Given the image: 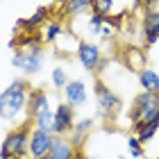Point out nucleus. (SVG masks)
<instances>
[{
    "label": "nucleus",
    "instance_id": "f257e3e1",
    "mask_svg": "<svg viewBox=\"0 0 159 159\" xmlns=\"http://www.w3.org/2000/svg\"><path fill=\"white\" fill-rule=\"evenodd\" d=\"M30 82L27 80H14L7 89L0 93V118L2 120H14L20 116V111L27 109L30 102Z\"/></svg>",
    "mask_w": 159,
    "mask_h": 159
},
{
    "label": "nucleus",
    "instance_id": "f03ea898",
    "mask_svg": "<svg viewBox=\"0 0 159 159\" xmlns=\"http://www.w3.org/2000/svg\"><path fill=\"white\" fill-rule=\"evenodd\" d=\"M159 120V93L141 91L134 96L132 109H129V123L134 125H146V123Z\"/></svg>",
    "mask_w": 159,
    "mask_h": 159
},
{
    "label": "nucleus",
    "instance_id": "7ed1b4c3",
    "mask_svg": "<svg viewBox=\"0 0 159 159\" xmlns=\"http://www.w3.org/2000/svg\"><path fill=\"white\" fill-rule=\"evenodd\" d=\"M30 132L32 127L18 125L11 132H7V136L0 143V159H9V157H27V148H30Z\"/></svg>",
    "mask_w": 159,
    "mask_h": 159
},
{
    "label": "nucleus",
    "instance_id": "20e7f679",
    "mask_svg": "<svg viewBox=\"0 0 159 159\" xmlns=\"http://www.w3.org/2000/svg\"><path fill=\"white\" fill-rule=\"evenodd\" d=\"M43 59H46V55H43V46L18 48L16 52H14L11 66L18 68L25 77H32V75H37L39 70L43 68Z\"/></svg>",
    "mask_w": 159,
    "mask_h": 159
},
{
    "label": "nucleus",
    "instance_id": "39448f33",
    "mask_svg": "<svg viewBox=\"0 0 159 159\" xmlns=\"http://www.w3.org/2000/svg\"><path fill=\"white\" fill-rule=\"evenodd\" d=\"M93 91H96V107H98V111L102 114L105 118H116L120 107H123V100L118 98V93L114 89H109L102 80H96Z\"/></svg>",
    "mask_w": 159,
    "mask_h": 159
},
{
    "label": "nucleus",
    "instance_id": "423d86ee",
    "mask_svg": "<svg viewBox=\"0 0 159 159\" xmlns=\"http://www.w3.org/2000/svg\"><path fill=\"white\" fill-rule=\"evenodd\" d=\"M75 55H77V59L80 64L86 68V70H100V66H102V50H100V46H96V43H91V41H80L77 43V48H75Z\"/></svg>",
    "mask_w": 159,
    "mask_h": 159
},
{
    "label": "nucleus",
    "instance_id": "0eeeda50",
    "mask_svg": "<svg viewBox=\"0 0 159 159\" xmlns=\"http://www.w3.org/2000/svg\"><path fill=\"white\" fill-rule=\"evenodd\" d=\"M52 132H46V129L32 127L30 132V148H27V157L30 159H48L50 146H52Z\"/></svg>",
    "mask_w": 159,
    "mask_h": 159
},
{
    "label": "nucleus",
    "instance_id": "6e6552de",
    "mask_svg": "<svg viewBox=\"0 0 159 159\" xmlns=\"http://www.w3.org/2000/svg\"><path fill=\"white\" fill-rule=\"evenodd\" d=\"M75 125V109L68 102H59L52 109V134H68Z\"/></svg>",
    "mask_w": 159,
    "mask_h": 159
},
{
    "label": "nucleus",
    "instance_id": "1a4fd4ad",
    "mask_svg": "<svg viewBox=\"0 0 159 159\" xmlns=\"http://www.w3.org/2000/svg\"><path fill=\"white\" fill-rule=\"evenodd\" d=\"M77 152H80L77 143L70 139L68 134H55L50 152H48V159H75Z\"/></svg>",
    "mask_w": 159,
    "mask_h": 159
},
{
    "label": "nucleus",
    "instance_id": "9d476101",
    "mask_svg": "<svg viewBox=\"0 0 159 159\" xmlns=\"http://www.w3.org/2000/svg\"><path fill=\"white\" fill-rule=\"evenodd\" d=\"M89 96H86V84L82 80H68V84L64 86V102H68L70 107H84Z\"/></svg>",
    "mask_w": 159,
    "mask_h": 159
},
{
    "label": "nucleus",
    "instance_id": "9b49d317",
    "mask_svg": "<svg viewBox=\"0 0 159 159\" xmlns=\"http://www.w3.org/2000/svg\"><path fill=\"white\" fill-rule=\"evenodd\" d=\"M123 61L129 70L134 73H141L146 68V52L139 48V46H125L123 48Z\"/></svg>",
    "mask_w": 159,
    "mask_h": 159
},
{
    "label": "nucleus",
    "instance_id": "f8f14e48",
    "mask_svg": "<svg viewBox=\"0 0 159 159\" xmlns=\"http://www.w3.org/2000/svg\"><path fill=\"white\" fill-rule=\"evenodd\" d=\"M46 20H48V9H46V7H39L30 18L18 20V25H20V30H23L25 34H34L41 25H46Z\"/></svg>",
    "mask_w": 159,
    "mask_h": 159
},
{
    "label": "nucleus",
    "instance_id": "ddd939ff",
    "mask_svg": "<svg viewBox=\"0 0 159 159\" xmlns=\"http://www.w3.org/2000/svg\"><path fill=\"white\" fill-rule=\"evenodd\" d=\"M46 109H50L48 93L43 91V89L32 91L30 93V102H27V111H30V116H34V114H39V111H46Z\"/></svg>",
    "mask_w": 159,
    "mask_h": 159
},
{
    "label": "nucleus",
    "instance_id": "4468645a",
    "mask_svg": "<svg viewBox=\"0 0 159 159\" xmlns=\"http://www.w3.org/2000/svg\"><path fill=\"white\" fill-rule=\"evenodd\" d=\"M139 86H141V91L159 93V73H155L152 68H143L139 73Z\"/></svg>",
    "mask_w": 159,
    "mask_h": 159
},
{
    "label": "nucleus",
    "instance_id": "2eb2a0df",
    "mask_svg": "<svg viewBox=\"0 0 159 159\" xmlns=\"http://www.w3.org/2000/svg\"><path fill=\"white\" fill-rule=\"evenodd\" d=\"M132 129H134V136L143 143V146H146V143H150L157 136V132H159V120L146 123V125H134Z\"/></svg>",
    "mask_w": 159,
    "mask_h": 159
},
{
    "label": "nucleus",
    "instance_id": "dca6fc26",
    "mask_svg": "<svg viewBox=\"0 0 159 159\" xmlns=\"http://www.w3.org/2000/svg\"><path fill=\"white\" fill-rule=\"evenodd\" d=\"M93 2H96V0H66L64 11H66V16H80V14H84V11H91Z\"/></svg>",
    "mask_w": 159,
    "mask_h": 159
},
{
    "label": "nucleus",
    "instance_id": "f3484780",
    "mask_svg": "<svg viewBox=\"0 0 159 159\" xmlns=\"http://www.w3.org/2000/svg\"><path fill=\"white\" fill-rule=\"evenodd\" d=\"M32 125L39 127V129H46V132H52V109L34 114L32 116Z\"/></svg>",
    "mask_w": 159,
    "mask_h": 159
},
{
    "label": "nucleus",
    "instance_id": "a211bd4d",
    "mask_svg": "<svg viewBox=\"0 0 159 159\" xmlns=\"http://www.w3.org/2000/svg\"><path fill=\"white\" fill-rule=\"evenodd\" d=\"M64 32H66V30H64V25H61V23H57V20H50V23H46L43 41H46V43H55V41L59 39Z\"/></svg>",
    "mask_w": 159,
    "mask_h": 159
},
{
    "label": "nucleus",
    "instance_id": "6ab92c4d",
    "mask_svg": "<svg viewBox=\"0 0 159 159\" xmlns=\"http://www.w3.org/2000/svg\"><path fill=\"white\" fill-rule=\"evenodd\" d=\"M93 123H96L93 118H80V120H75V125H73V134H75V139H73V141H75V143H77L80 139H84V136L91 132Z\"/></svg>",
    "mask_w": 159,
    "mask_h": 159
},
{
    "label": "nucleus",
    "instance_id": "aec40b11",
    "mask_svg": "<svg viewBox=\"0 0 159 159\" xmlns=\"http://www.w3.org/2000/svg\"><path fill=\"white\" fill-rule=\"evenodd\" d=\"M50 82H52V86H55V89H64V86L68 84V75H66V70H64L61 66L52 68V75H50Z\"/></svg>",
    "mask_w": 159,
    "mask_h": 159
},
{
    "label": "nucleus",
    "instance_id": "412c9836",
    "mask_svg": "<svg viewBox=\"0 0 159 159\" xmlns=\"http://www.w3.org/2000/svg\"><path fill=\"white\" fill-rule=\"evenodd\" d=\"M127 148H129V157L141 159L146 157V150H143V143L136 139V136H127Z\"/></svg>",
    "mask_w": 159,
    "mask_h": 159
},
{
    "label": "nucleus",
    "instance_id": "4be33fe9",
    "mask_svg": "<svg viewBox=\"0 0 159 159\" xmlns=\"http://www.w3.org/2000/svg\"><path fill=\"white\" fill-rule=\"evenodd\" d=\"M111 7H114V2L111 0H96L93 2V7H91V11L93 14H100V16H111Z\"/></svg>",
    "mask_w": 159,
    "mask_h": 159
},
{
    "label": "nucleus",
    "instance_id": "5701e85b",
    "mask_svg": "<svg viewBox=\"0 0 159 159\" xmlns=\"http://www.w3.org/2000/svg\"><path fill=\"white\" fill-rule=\"evenodd\" d=\"M102 27H105V16L91 11V16H89V32L91 34H100V32H102Z\"/></svg>",
    "mask_w": 159,
    "mask_h": 159
},
{
    "label": "nucleus",
    "instance_id": "b1692460",
    "mask_svg": "<svg viewBox=\"0 0 159 159\" xmlns=\"http://www.w3.org/2000/svg\"><path fill=\"white\" fill-rule=\"evenodd\" d=\"M157 0H143V5H146V9H150V5H155Z\"/></svg>",
    "mask_w": 159,
    "mask_h": 159
},
{
    "label": "nucleus",
    "instance_id": "393cba45",
    "mask_svg": "<svg viewBox=\"0 0 159 159\" xmlns=\"http://www.w3.org/2000/svg\"><path fill=\"white\" fill-rule=\"evenodd\" d=\"M75 159H89V157H86V155H82V152H77V155H75Z\"/></svg>",
    "mask_w": 159,
    "mask_h": 159
},
{
    "label": "nucleus",
    "instance_id": "a878e982",
    "mask_svg": "<svg viewBox=\"0 0 159 159\" xmlns=\"http://www.w3.org/2000/svg\"><path fill=\"white\" fill-rule=\"evenodd\" d=\"M9 159H30V157H9Z\"/></svg>",
    "mask_w": 159,
    "mask_h": 159
},
{
    "label": "nucleus",
    "instance_id": "bb28decb",
    "mask_svg": "<svg viewBox=\"0 0 159 159\" xmlns=\"http://www.w3.org/2000/svg\"><path fill=\"white\" fill-rule=\"evenodd\" d=\"M155 32H157V34H159V25H157V27H155Z\"/></svg>",
    "mask_w": 159,
    "mask_h": 159
},
{
    "label": "nucleus",
    "instance_id": "cd10ccee",
    "mask_svg": "<svg viewBox=\"0 0 159 159\" xmlns=\"http://www.w3.org/2000/svg\"><path fill=\"white\" fill-rule=\"evenodd\" d=\"M157 159H159V157H157Z\"/></svg>",
    "mask_w": 159,
    "mask_h": 159
}]
</instances>
